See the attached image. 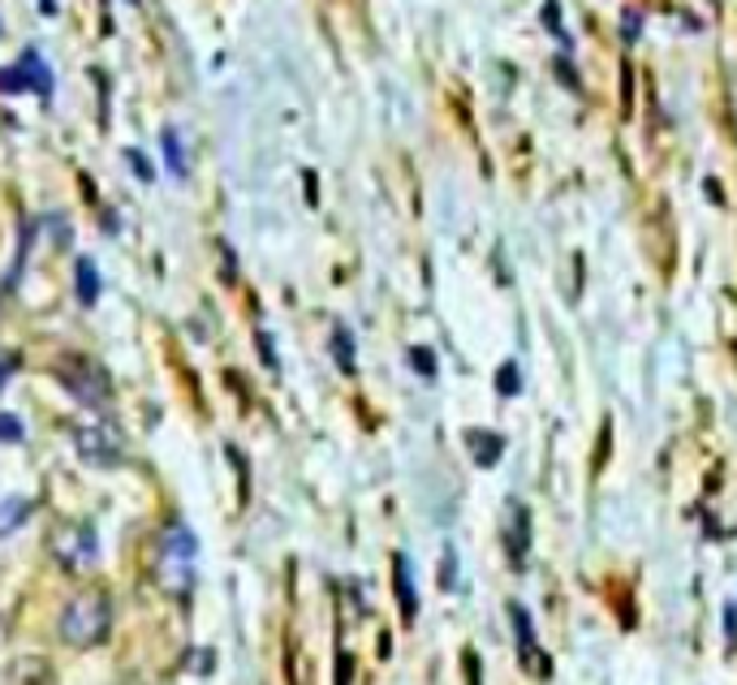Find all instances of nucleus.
<instances>
[{"label":"nucleus","mask_w":737,"mask_h":685,"mask_svg":"<svg viewBox=\"0 0 737 685\" xmlns=\"http://www.w3.org/2000/svg\"><path fill=\"white\" fill-rule=\"evenodd\" d=\"M0 441L22 444V418H18V414H0Z\"/></svg>","instance_id":"dca6fc26"},{"label":"nucleus","mask_w":737,"mask_h":685,"mask_svg":"<svg viewBox=\"0 0 737 685\" xmlns=\"http://www.w3.org/2000/svg\"><path fill=\"white\" fill-rule=\"evenodd\" d=\"M108 626H112V599H108V590L99 587L78 590L61 608V621H56V630H61V638L69 646H96V642H104Z\"/></svg>","instance_id":"f257e3e1"},{"label":"nucleus","mask_w":737,"mask_h":685,"mask_svg":"<svg viewBox=\"0 0 737 685\" xmlns=\"http://www.w3.org/2000/svg\"><path fill=\"white\" fill-rule=\"evenodd\" d=\"M0 91H35V96H48L52 91L48 61H44L40 52H22V61L0 74Z\"/></svg>","instance_id":"20e7f679"},{"label":"nucleus","mask_w":737,"mask_h":685,"mask_svg":"<svg viewBox=\"0 0 737 685\" xmlns=\"http://www.w3.org/2000/svg\"><path fill=\"white\" fill-rule=\"evenodd\" d=\"M56 376H61V384L69 389V396L78 401V405H108V396H112V380H108V371L91 362V358H83V354H74V358H65L61 367H56Z\"/></svg>","instance_id":"f03ea898"},{"label":"nucleus","mask_w":737,"mask_h":685,"mask_svg":"<svg viewBox=\"0 0 737 685\" xmlns=\"http://www.w3.org/2000/svg\"><path fill=\"white\" fill-rule=\"evenodd\" d=\"M56 561L65 565V569H78V565H87V561H96V531L87 526V522H78V526H65L61 535H56Z\"/></svg>","instance_id":"39448f33"},{"label":"nucleus","mask_w":737,"mask_h":685,"mask_svg":"<svg viewBox=\"0 0 737 685\" xmlns=\"http://www.w3.org/2000/svg\"><path fill=\"white\" fill-rule=\"evenodd\" d=\"M397 569V595H401V612H405V621H414V612H419V590H414V578H410V561L405 556H397L393 561Z\"/></svg>","instance_id":"1a4fd4ad"},{"label":"nucleus","mask_w":737,"mask_h":685,"mask_svg":"<svg viewBox=\"0 0 737 685\" xmlns=\"http://www.w3.org/2000/svg\"><path fill=\"white\" fill-rule=\"evenodd\" d=\"M13 371H18V354H13V349H0V392L13 380Z\"/></svg>","instance_id":"a211bd4d"},{"label":"nucleus","mask_w":737,"mask_h":685,"mask_svg":"<svg viewBox=\"0 0 737 685\" xmlns=\"http://www.w3.org/2000/svg\"><path fill=\"white\" fill-rule=\"evenodd\" d=\"M160 143H164V164L173 168V177H191V164H186V148H182V134L169 126L164 134H160Z\"/></svg>","instance_id":"f8f14e48"},{"label":"nucleus","mask_w":737,"mask_h":685,"mask_svg":"<svg viewBox=\"0 0 737 685\" xmlns=\"http://www.w3.org/2000/svg\"><path fill=\"white\" fill-rule=\"evenodd\" d=\"M496 392H500V396H518V392H522V376H518V362H505V367L496 371Z\"/></svg>","instance_id":"4468645a"},{"label":"nucleus","mask_w":737,"mask_h":685,"mask_svg":"<svg viewBox=\"0 0 737 685\" xmlns=\"http://www.w3.org/2000/svg\"><path fill=\"white\" fill-rule=\"evenodd\" d=\"M191 561H195V556H173V552H164V556H160L155 578H160V587L169 590V595H186V590H191V583H195Z\"/></svg>","instance_id":"423d86ee"},{"label":"nucleus","mask_w":737,"mask_h":685,"mask_svg":"<svg viewBox=\"0 0 737 685\" xmlns=\"http://www.w3.org/2000/svg\"><path fill=\"white\" fill-rule=\"evenodd\" d=\"M505 539H509V556L513 565L527 561V543H531V513L522 500H509V526H505Z\"/></svg>","instance_id":"0eeeda50"},{"label":"nucleus","mask_w":737,"mask_h":685,"mask_svg":"<svg viewBox=\"0 0 737 685\" xmlns=\"http://www.w3.org/2000/svg\"><path fill=\"white\" fill-rule=\"evenodd\" d=\"M466 448H470V457H475V466H496L500 461V453H505V441L496 436V432H466Z\"/></svg>","instance_id":"6e6552de"},{"label":"nucleus","mask_w":737,"mask_h":685,"mask_svg":"<svg viewBox=\"0 0 737 685\" xmlns=\"http://www.w3.org/2000/svg\"><path fill=\"white\" fill-rule=\"evenodd\" d=\"M410 367H414L419 376H427V380H432V376H436V354L419 345V349H410Z\"/></svg>","instance_id":"2eb2a0df"},{"label":"nucleus","mask_w":737,"mask_h":685,"mask_svg":"<svg viewBox=\"0 0 737 685\" xmlns=\"http://www.w3.org/2000/svg\"><path fill=\"white\" fill-rule=\"evenodd\" d=\"M74 276H78V302H83V306H96V297H99L96 263H91V259H78V263H74Z\"/></svg>","instance_id":"ddd939ff"},{"label":"nucleus","mask_w":737,"mask_h":685,"mask_svg":"<svg viewBox=\"0 0 737 685\" xmlns=\"http://www.w3.org/2000/svg\"><path fill=\"white\" fill-rule=\"evenodd\" d=\"M337 362H342V371H354V341H349V333L337 328Z\"/></svg>","instance_id":"f3484780"},{"label":"nucleus","mask_w":737,"mask_h":685,"mask_svg":"<svg viewBox=\"0 0 737 685\" xmlns=\"http://www.w3.org/2000/svg\"><path fill=\"white\" fill-rule=\"evenodd\" d=\"M509 617H513V630H518L522 664L531 668V664H535V655H540V651H535V630H531V617H527V608H522V604H513V608H509Z\"/></svg>","instance_id":"9d476101"},{"label":"nucleus","mask_w":737,"mask_h":685,"mask_svg":"<svg viewBox=\"0 0 737 685\" xmlns=\"http://www.w3.org/2000/svg\"><path fill=\"white\" fill-rule=\"evenodd\" d=\"M26 518H31V500H26V496H9V500H0V539L13 535Z\"/></svg>","instance_id":"9b49d317"},{"label":"nucleus","mask_w":737,"mask_h":685,"mask_svg":"<svg viewBox=\"0 0 737 685\" xmlns=\"http://www.w3.org/2000/svg\"><path fill=\"white\" fill-rule=\"evenodd\" d=\"M74 448L91 466H117L121 453H126V441H121V432L112 423H78L74 427Z\"/></svg>","instance_id":"7ed1b4c3"},{"label":"nucleus","mask_w":737,"mask_h":685,"mask_svg":"<svg viewBox=\"0 0 737 685\" xmlns=\"http://www.w3.org/2000/svg\"><path fill=\"white\" fill-rule=\"evenodd\" d=\"M130 168H134L143 182H151V164L143 160V155H139V151H130Z\"/></svg>","instance_id":"6ab92c4d"}]
</instances>
